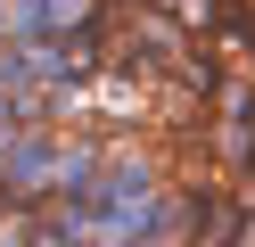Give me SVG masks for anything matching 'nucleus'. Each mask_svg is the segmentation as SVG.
I'll list each match as a JSON object with an SVG mask.
<instances>
[{
	"mask_svg": "<svg viewBox=\"0 0 255 247\" xmlns=\"http://www.w3.org/2000/svg\"><path fill=\"white\" fill-rule=\"evenodd\" d=\"M58 124H25L0 140V190L17 198V206H41V198H58Z\"/></svg>",
	"mask_w": 255,
	"mask_h": 247,
	"instance_id": "obj_1",
	"label": "nucleus"
}]
</instances>
